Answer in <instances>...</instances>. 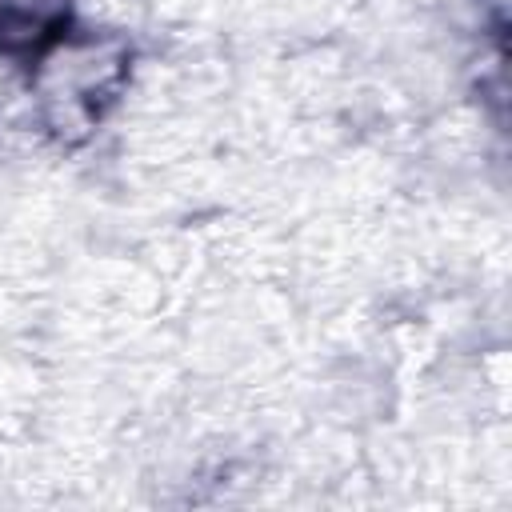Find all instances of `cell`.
Returning <instances> with one entry per match:
<instances>
[{"label": "cell", "instance_id": "6da1fadb", "mask_svg": "<svg viewBox=\"0 0 512 512\" xmlns=\"http://www.w3.org/2000/svg\"><path fill=\"white\" fill-rule=\"evenodd\" d=\"M128 80V44L120 36H72L68 28L36 56V96L56 136H88L120 100Z\"/></svg>", "mask_w": 512, "mask_h": 512}, {"label": "cell", "instance_id": "7a4b0ae2", "mask_svg": "<svg viewBox=\"0 0 512 512\" xmlns=\"http://www.w3.org/2000/svg\"><path fill=\"white\" fill-rule=\"evenodd\" d=\"M64 32V0H0V52L40 56Z\"/></svg>", "mask_w": 512, "mask_h": 512}]
</instances>
